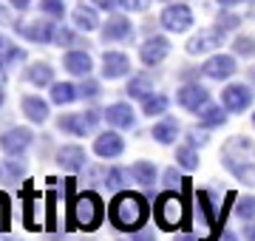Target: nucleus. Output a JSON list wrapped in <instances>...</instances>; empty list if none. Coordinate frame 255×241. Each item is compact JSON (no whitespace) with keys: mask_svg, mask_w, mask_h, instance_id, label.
Wrapping results in <instances>:
<instances>
[{"mask_svg":"<svg viewBox=\"0 0 255 241\" xmlns=\"http://www.w3.org/2000/svg\"><path fill=\"white\" fill-rule=\"evenodd\" d=\"M176 102H179V108H184V111L199 114L210 102V91L199 83H187V85H182V88L176 91Z\"/></svg>","mask_w":255,"mask_h":241,"instance_id":"nucleus-9","label":"nucleus"},{"mask_svg":"<svg viewBox=\"0 0 255 241\" xmlns=\"http://www.w3.org/2000/svg\"><path fill=\"white\" fill-rule=\"evenodd\" d=\"M130 74V57L122 51H105L102 54V77L105 80H122Z\"/></svg>","mask_w":255,"mask_h":241,"instance_id":"nucleus-15","label":"nucleus"},{"mask_svg":"<svg viewBox=\"0 0 255 241\" xmlns=\"http://www.w3.org/2000/svg\"><path fill=\"white\" fill-rule=\"evenodd\" d=\"M233 51H236L238 57H244V60H253L255 57V37L253 34H238V37L233 40Z\"/></svg>","mask_w":255,"mask_h":241,"instance_id":"nucleus-31","label":"nucleus"},{"mask_svg":"<svg viewBox=\"0 0 255 241\" xmlns=\"http://www.w3.org/2000/svg\"><path fill=\"white\" fill-rule=\"evenodd\" d=\"M219 241H238V236H236V233H230V230H224L219 236Z\"/></svg>","mask_w":255,"mask_h":241,"instance_id":"nucleus-46","label":"nucleus"},{"mask_svg":"<svg viewBox=\"0 0 255 241\" xmlns=\"http://www.w3.org/2000/svg\"><path fill=\"white\" fill-rule=\"evenodd\" d=\"M236 216L241 222H253L255 219V196H238L236 199Z\"/></svg>","mask_w":255,"mask_h":241,"instance_id":"nucleus-32","label":"nucleus"},{"mask_svg":"<svg viewBox=\"0 0 255 241\" xmlns=\"http://www.w3.org/2000/svg\"><path fill=\"white\" fill-rule=\"evenodd\" d=\"M102 219H105V204H102L100 193L85 190V193H80L71 202V219H68V227L77 224L80 230L94 233L102 224Z\"/></svg>","mask_w":255,"mask_h":241,"instance_id":"nucleus-4","label":"nucleus"},{"mask_svg":"<svg viewBox=\"0 0 255 241\" xmlns=\"http://www.w3.org/2000/svg\"><path fill=\"white\" fill-rule=\"evenodd\" d=\"M100 28H102V40L105 43H122V40L133 37V23H130V17H122V14L108 17V23Z\"/></svg>","mask_w":255,"mask_h":241,"instance_id":"nucleus-16","label":"nucleus"},{"mask_svg":"<svg viewBox=\"0 0 255 241\" xmlns=\"http://www.w3.org/2000/svg\"><path fill=\"white\" fill-rule=\"evenodd\" d=\"M187 142H190V145H196V142H199V145H207V136H199L196 130H190V136H187Z\"/></svg>","mask_w":255,"mask_h":241,"instance_id":"nucleus-44","label":"nucleus"},{"mask_svg":"<svg viewBox=\"0 0 255 241\" xmlns=\"http://www.w3.org/2000/svg\"><path fill=\"white\" fill-rule=\"evenodd\" d=\"M20 108H23V114H26L28 122H34V125H43V122L48 120V102L43 100V97H37V94H26L23 100H20Z\"/></svg>","mask_w":255,"mask_h":241,"instance_id":"nucleus-19","label":"nucleus"},{"mask_svg":"<svg viewBox=\"0 0 255 241\" xmlns=\"http://www.w3.org/2000/svg\"><path fill=\"white\" fill-rule=\"evenodd\" d=\"M150 0H119V6L125 11H145Z\"/></svg>","mask_w":255,"mask_h":241,"instance_id":"nucleus-37","label":"nucleus"},{"mask_svg":"<svg viewBox=\"0 0 255 241\" xmlns=\"http://www.w3.org/2000/svg\"><path fill=\"white\" fill-rule=\"evenodd\" d=\"M0 23H11V14L3 9V6H0ZM11 26H14V23H11Z\"/></svg>","mask_w":255,"mask_h":241,"instance_id":"nucleus-47","label":"nucleus"},{"mask_svg":"<svg viewBox=\"0 0 255 241\" xmlns=\"http://www.w3.org/2000/svg\"><path fill=\"white\" fill-rule=\"evenodd\" d=\"M63 68L68 71V74H74V77H88L94 71V60H91L88 51L74 48V51H68V54L63 57Z\"/></svg>","mask_w":255,"mask_h":241,"instance_id":"nucleus-18","label":"nucleus"},{"mask_svg":"<svg viewBox=\"0 0 255 241\" xmlns=\"http://www.w3.org/2000/svg\"><path fill=\"white\" fill-rule=\"evenodd\" d=\"M77 88H80V100H97L100 97V83L97 80L82 77V85H77Z\"/></svg>","mask_w":255,"mask_h":241,"instance_id":"nucleus-34","label":"nucleus"},{"mask_svg":"<svg viewBox=\"0 0 255 241\" xmlns=\"http://www.w3.org/2000/svg\"><path fill=\"white\" fill-rule=\"evenodd\" d=\"M176 165L182 167V170H187V173H193V170H199L201 159H199V150H196V145H179L176 148Z\"/></svg>","mask_w":255,"mask_h":241,"instance_id":"nucleus-27","label":"nucleus"},{"mask_svg":"<svg viewBox=\"0 0 255 241\" xmlns=\"http://www.w3.org/2000/svg\"><path fill=\"white\" fill-rule=\"evenodd\" d=\"M6 170H9L14 179H17V176H26V165H23V162H17V159H9V162H6Z\"/></svg>","mask_w":255,"mask_h":241,"instance_id":"nucleus-38","label":"nucleus"},{"mask_svg":"<svg viewBox=\"0 0 255 241\" xmlns=\"http://www.w3.org/2000/svg\"><path fill=\"white\" fill-rule=\"evenodd\" d=\"M54 43L57 46H74V31L71 28H65V26H60L54 31Z\"/></svg>","mask_w":255,"mask_h":241,"instance_id":"nucleus-36","label":"nucleus"},{"mask_svg":"<svg viewBox=\"0 0 255 241\" xmlns=\"http://www.w3.org/2000/svg\"><path fill=\"white\" fill-rule=\"evenodd\" d=\"M94 153L100 159H117L125 153V139L119 136L117 130H105L94 139Z\"/></svg>","mask_w":255,"mask_h":241,"instance_id":"nucleus-14","label":"nucleus"},{"mask_svg":"<svg viewBox=\"0 0 255 241\" xmlns=\"http://www.w3.org/2000/svg\"><path fill=\"white\" fill-rule=\"evenodd\" d=\"M179 133H182V125H179V120H173V117H164V120H159L153 128H150V136H153L159 145H176Z\"/></svg>","mask_w":255,"mask_h":241,"instance_id":"nucleus-20","label":"nucleus"},{"mask_svg":"<svg viewBox=\"0 0 255 241\" xmlns=\"http://www.w3.org/2000/svg\"><path fill=\"white\" fill-rule=\"evenodd\" d=\"M130 241H156V236H153V230H139L130 236Z\"/></svg>","mask_w":255,"mask_h":241,"instance_id":"nucleus-41","label":"nucleus"},{"mask_svg":"<svg viewBox=\"0 0 255 241\" xmlns=\"http://www.w3.org/2000/svg\"><path fill=\"white\" fill-rule=\"evenodd\" d=\"M80 100V88L74 83H51V102L54 105H71Z\"/></svg>","mask_w":255,"mask_h":241,"instance_id":"nucleus-28","label":"nucleus"},{"mask_svg":"<svg viewBox=\"0 0 255 241\" xmlns=\"http://www.w3.org/2000/svg\"><path fill=\"white\" fill-rule=\"evenodd\" d=\"M216 23H219V28H221V31H233V28H238L241 17H236V14H230V11H221Z\"/></svg>","mask_w":255,"mask_h":241,"instance_id":"nucleus-35","label":"nucleus"},{"mask_svg":"<svg viewBox=\"0 0 255 241\" xmlns=\"http://www.w3.org/2000/svg\"><path fill=\"white\" fill-rule=\"evenodd\" d=\"M238 71V63L233 54H213L204 60V65H201V74L207 77V80H230V77Z\"/></svg>","mask_w":255,"mask_h":241,"instance_id":"nucleus-10","label":"nucleus"},{"mask_svg":"<svg viewBox=\"0 0 255 241\" xmlns=\"http://www.w3.org/2000/svg\"><path fill=\"white\" fill-rule=\"evenodd\" d=\"M57 165L63 170H68V173H80L82 167L88 165V153L80 145H63L57 150Z\"/></svg>","mask_w":255,"mask_h":241,"instance_id":"nucleus-17","label":"nucleus"},{"mask_svg":"<svg viewBox=\"0 0 255 241\" xmlns=\"http://www.w3.org/2000/svg\"><path fill=\"white\" fill-rule=\"evenodd\" d=\"M40 11L48 14V17H54V20H63L65 17V3L63 0H40Z\"/></svg>","mask_w":255,"mask_h":241,"instance_id":"nucleus-33","label":"nucleus"},{"mask_svg":"<svg viewBox=\"0 0 255 241\" xmlns=\"http://www.w3.org/2000/svg\"><path fill=\"white\" fill-rule=\"evenodd\" d=\"M238 3H244V0H219L221 9H233V6H238Z\"/></svg>","mask_w":255,"mask_h":241,"instance_id":"nucleus-45","label":"nucleus"},{"mask_svg":"<svg viewBox=\"0 0 255 241\" xmlns=\"http://www.w3.org/2000/svg\"><path fill=\"white\" fill-rule=\"evenodd\" d=\"M14 28H17V34H23L31 43H54V31H57L54 23L40 20V17L28 20V23H14Z\"/></svg>","mask_w":255,"mask_h":241,"instance_id":"nucleus-11","label":"nucleus"},{"mask_svg":"<svg viewBox=\"0 0 255 241\" xmlns=\"http://www.w3.org/2000/svg\"><path fill=\"white\" fill-rule=\"evenodd\" d=\"M102 114H105V122L117 130H128L136 125V111H133L130 102H111Z\"/></svg>","mask_w":255,"mask_h":241,"instance_id":"nucleus-12","label":"nucleus"},{"mask_svg":"<svg viewBox=\"0 0 255 241\" xmlns=\"http://www.w3.org/2000/svg\"><path fill=\"white\" fill-rule=\"evenodd\" d=\"M159 23H162L164 31H170V34H184V31H190L196 17H193V9L187 3H170V6H164L162 14H159Z\"/></svg>","mask_w":255,"mask_h":241,"instance_id":"nucleus-5","label":"nucleus"},{"mask_svg":"<svg viewBox=\"0 0 255 241\" xmlns=\"http://www.w3.org/2000/svg\"><path fill=\"white\" fill-rule=\"evenodd\" d=\"M150 219V202L142 193L133 190H119L108 204V222L119 233H139Z\"/></svg>","mask_w":255,"mask_h":241,"instance_id":"nucleus-1","label":"nucleus"},{"mask_svg":"<svg viewBox=\"0 0 255 241\" xmlns=\"http://www.w3.org/2000/svg\"><path fill=\"white\" fill-rule=\"evenodd\" d=\"M167 105H170V100H167L164 94H156V91H153L150 97H145V100H142V114L153 120V117H162V114H167Z\"/></svg>","mask_w":255,"mask_h":241,"instance_id":"nucleus-29","label":"nucleus"},{"mask_svg":"<svg viewBox=\"0 0 255 241\" xmlns=\"http://www.w3.org/2000/svg\"><path fill=\"white\" fill-rule=\"evenodd\" d=\"M31 139H34V133L28 128H9L6 133H0V148L9 156H20L31 145Z\"/></svg>","mask_w":255,"mask_h":241,"instance_id":"nucleus-13","label":"nucleus"},{"mask_svg":"<svg viewBox=\"0 0 255 241\" xmlns=\"http://www.w3.org/2000/svg\"><path fill=\"white\" fill-rule=\"evenodd\" d=\"M170 54V40L162 37V34H153V37H147L142 46H139V60L147 65V68H153V65H162Z\"/></svg>","mask_w":255,"mask_h":241,"instance_id":"nucleus-8","label":"nucleus"},{"mask_svg":"<svg viewBox=\"0 0 255 241\" xmlns=\"http://www.w3.org/2000/svg\"><path fill=\"white\" fill-rule=\"evenodd\" d=\"M221 165L236 182L255 187V142L250 136H230L221 145Z\"/></svg>","mask_w":255,"mask_h":241,"instance_id":"nucleus-2","label":"nucleus"},{"mask_svg":"<svg viewBox=\"0 0 255 241\" xmlns=\"http://www.w3.org/2000/svg\"><path fill=\"white\" fill-rule=\"evenodd\" d=\"M119 241H122V239H119Z\"/></svg>","mask_w":255,"mask_h":241,"instance_id":"nucleus-53","label":"nucleus"},{"mask_svg":"<svg viewBox=\"0 0 255 241\" xmlns=\"http://www.w3.org/2000/svg\"><path fill=\"white\" fill-rule=\"evenodd\" d=\"M244 241H255V219H253V222H247V227H244Z\"/></svg>","mask_w":255,"mask_h":241,"instance_id":"nucleus-42","label":"nucleus"},{"mask_svg":"<svg viewBox=\"0 0 255 241\" xmlns=\"http://www.w3.org/2000/svg\"><path fill=\"white\" fill-rule=\"evenodd\" d=\"M176 182H182V176L176 173V167H167V170H164V185H167V187H176Z\"/></svg>","mask_w":255,"mask_h":241,"instance_id":"nucleus-39","label":"nucleus"},{"mask_svg":"<svg viewBox=\"0 0 255 241\" xmlns=\"http://www.w3.org/2000/svg\"><path fill=\"white\" fill-rule=\"evenodd\" d=\"M156 176H159V170H156L153 162H147V159H139L130 165V179L142 187H153L156 185Z\"/></svg>","mask_w":255,"mask_h":241,"instance_id":"nucleus-22","label":"nucleus"},{"mask_svg":"<svg viewBox=\"0 0 255 241\" xmlns=\"http://www.w3.org/2000/svg\"><path fill=\"white\" fill-rule=\"evenodd\" d=\"M221 46H224V31H221V28L216 26V28H201L199 34H193V37L187 40L184 51H187L190 57H199V54H210V51H219Z\"/></svg>","mask_w":255,"mask_h":241,"instance_id":"nucleus-6","label":"nucleus"},{"mask_svg":"<svg viewBox=\"0 0 255 241\" xmlns=\"http://www.w3.org/2000/svg\"><path fill=\"white\" fill-rule=\"evenodd\" d=\"M156 88H153V80L147 74H136V77H130V83H128L125 94L130 97V100H145V97H150Z\"/></svg>","mask_w":255,"mask_h":241,"instance_id":"nucleus-26","label":"nucleus"},{"mask_svg":"<svg viewBox=\"0 0 255 241\" xmlns=\"http://www.w3.org/2000/svg\"><path fill=\"white\" fill-rule=\"evenodd\" d=\"M57 128L65 130V133H71V136H85V133L91 130L82 114H65V117H60V120H57Z\"/></svg>","mask_w":255,"mask_h":241,"instance_id":"nucleus-25","label":"nucleus"},{"mask_svg":"<svg viewBox=\"0 0 255 241\" xmlns=\"http://www.w3.org/2000/svg\"><path fill=\"white\" fill-rule=\"evenodd\" d=\"M253 128H255V111H253Z\"/></svg>","mask_w":255,"mask_h":241,"instance_id":"nucleus-51","label":"nucleus"},{"mask_svg":"<svg viewBox=\"0 0 255 241\" xmlns=\"http://www.w3.org/2000/svg\"><path fill=\"white\" fill-rule=\"evenodd\" d=\"M9 46H11V43H9L6 37H3V34H0V57L6 54V48H9Z\"/></svg>","mask_w":255,"mask_h":241,"instance_id":"nucleus-49","label":"nucleus"},{"mask_svg":"<svg viewBox=\"0 0 255 241\" xmlns=\"http://www.w3.org/2000/svg\"><path fill=\"white\" fill-rule=\"evenodd\" d=\"M9 6L11 9H17V11H26L28 6H31V0H9Z\"/></svg>","mask_w":255,"mask_h":241,"instance_id":"nucleus-43","label":"nucleus"},{"mask_svg":"<svg viewBox=\"0 0 255 241\" xmlns=\"http://www.w3.org/2000/svg\"><path fill=\"white\" fill-rule=\"evenodd\" d=\"M128 179H130V167H108L102 185L119 193V190H128Z\"/></svg>","mask_w":255,"mask_h":241,"instance_id":"nucleus-30","label":"nucleus"},{"mask_svg":"<svg viewBox=\"0 0 255 241\" xmlns=\"http://www.w3.org/2000/svg\"><path fill=\"white\" fill-rule=\"evenodd\" d=\"M0 105H3V94H0Z\"/></svg>","mask_w":255,"mask_h":241,"instance_id":"nucleus-52","label":"nucleus"},{"mask_svg":"<svg viewBox=\"0 0 255 241\" xmlns=\"http://www.w3.org/2000/svg\"><path fill=\"white\" fill-rule=\"evenodd\" d=\"M71 20H74V28H80V31H97V28H100L97 6H77Z\"/></svg>","mask_w":255,"mask_h":241,"instance_id":"nucleus-21","label":"nucleus"},{"mask_svg":"<svg viewBox=\"0 0 255 241\" xmlns=\"http://www.w3.org/2000/svg\"><path fill=\"white\" fill-rule=\"evenodd\" d=\"M26 80L37 88H43V85H51L54 83V68L48 63H31L26 68Z\"/></svg>","mask_w":255,"mask_h":241,"instance_id":"nucleus-24","label":"nucleus"},{"mask_svg":"<svg viewBox=\"0 0 255 241\" xmlns=\"http://www.w3.org/2000/svg\"><path fill=\"white\" fill-rule=\"evenodd\" d=\"M94 6L102 11H114V9H119V0H94Z\"/></svg>","mask_w":255,"mask_h":241,"instance_id":"nucleus-40","label":"nucleus"},{"mask_svg":"<svg viewBox=\"0 0 255 241\" xmlns=\"http://www.w3.org/2000/svg\"><path fill=\"white\" fill-rule=\"evenodd\" d=\"M176 241H201V239H196V236H187V233H184V236H176Z\"/></svg>","mask_w":255,"mask_h":241,"instance_id":"nucleus-50","label":"nucleus"},{"mask_svg":"<svg viewBox=\"0 0 255 241\" xmlns=\"http://www.w3.org/2000/svg\"><path fill=\"white\" fill-rule=\"evenodd\" d=\"M153 219L159 230L173 233L187 224V204H184V199L176 190H164V193L156 196L153 202Z\"/></svg>","mask_w":255,"mask_h":241,"instance_id":"nucleus-3","label":"nucleus"},{"mask_svg":"<svg viewBox=\"0 0 255 241\" xmlns=\"http://www.w3.org/2000/svg\"><path fill=\"white\" fill-rule=\"evenodd\" d=\"M227 108H224V105H204V108H201L199 114H196V117H199V122H201V128H221V125H224V122H227Z\"/></svg>","mask_w":255,"mask_h":241,"instance_id":"nucleus-23","label":"nucleus"},{"mask_svg":"<svg viewBox=\"0 0 255 241\" xmlns=\"http://www.w3.org/2000/svg\"><path fill=\"white\" fill-rule=\"evenodd\" d=\"M6 80H9V74H6V65L0 63V88H3V85H6Z\"/></svg>","mask_w":255,"mask_h":241,"instance_id":"nucleus-48","label":"nucleus"},{"mask_svg":"<svg viewBox=\"0 0 255 241\" xmlns=\"http://www.w3.org/2000/svg\"><path fill=\"white\" fill-rule=\"evenodd\" d=\"M253 100H255V94H253V88H247L244 83H230L224 91H221V105L227 108L230 114H241V111H247L250 105H253Z\"/></svg>","mask_w":255,"mask_h":241,"instance_id":"nucleus-7","label":"nucleus"}]
</instances>
